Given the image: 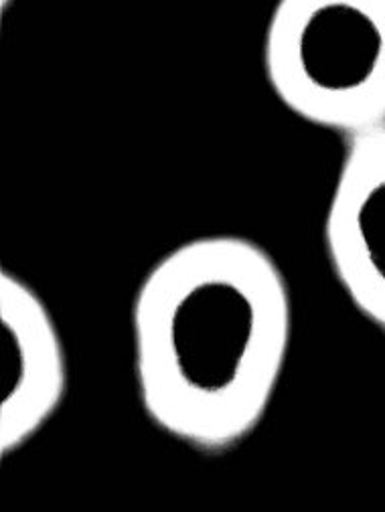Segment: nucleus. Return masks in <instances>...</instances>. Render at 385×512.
<instances>
[{
    "instance_id": "nucleus-1",
    "label": "nucleus",
    "mask_w": 385,
    "mask_h": 512,
    "mask_svg": "<svg viewBox=\"0 0 385 512\" xmlns=\"http://www.w3.org/2000/svg\"><path fill=\"white\" fill-rule=\"evenodd\" d=\"M290 338V290L260 243L242 235L189 239L154 262L134 296L140 405L193 450H234L268 411Z\"/></svg>"
},
{
    "instance_id": "nucleus-2",
    "label": "nucleus",
    "mask_w": 385,
    "mask_h": 512,
    "mask_svg": "<svg viewBox=\"0 0 385 512\" xmlns=\"http://www.w3.org/2000/svg\"><path fill=\"white\" fill-rule=\"evenodd\" d=\"M262 57L300 120L345 138L385 126V0H284Z\"/></svg>"
},
{
    "instance_id": "nucleus-3",
    "label": "nucleus",
    "mask_w": 385,
    "mask_h": 512,
    "mask_svg": "<svg viewBox=\"0 0 385 512\" xmlns=\"http://www.w3.org/2000/svg\"><path fill=\"white\" fill-rule=\"evenodd\" d=\"M323 243L351 304L385 334V126L345 138Z\"/></svg>"
},
{
    "instance_id": "nucleus-4",
    "label": "nucleus",
    "mask_w": 385,
    "mask_h": 512,
    "mask_svg": "<svg viewBox=\"0 0 385 512\" xmlns=\"http://www.w3.org/2000/svg\"><path fill=\"white\" fill-rule=\"evenodd\" d=\"M0 322L5 336V397L0 405V452L31 442L61 407L67 359L59 328L31 284L3 270Z\"/></svg>"
}]
</instances>
